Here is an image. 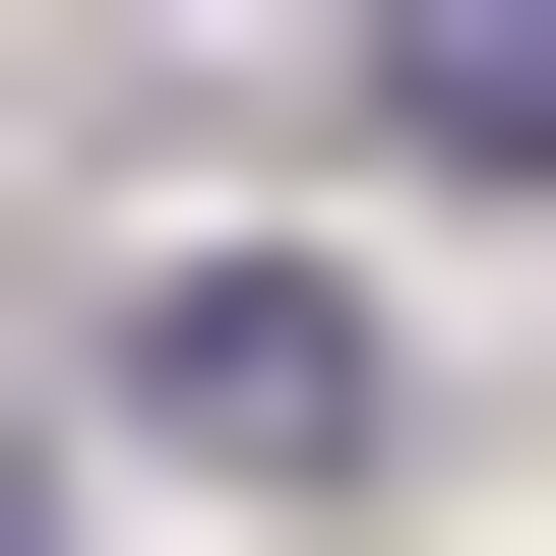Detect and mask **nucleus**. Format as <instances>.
I'll return each instance as SVG.
<instances>
[{
  "mask_svg": "<svg viewBox=\"0 0 556 556\" xmlns=\"http://www.w3.org/2000/svg\"><path fill=\"white\" fill-rule=\"evenodd\" d=\"M371 186H556V0H371Z\"/></svg>",
  "mask_w": 556,
  "mask_h": 556,
  "instance_id": "1",
  "label": "nucleus"
}]
</instances>
